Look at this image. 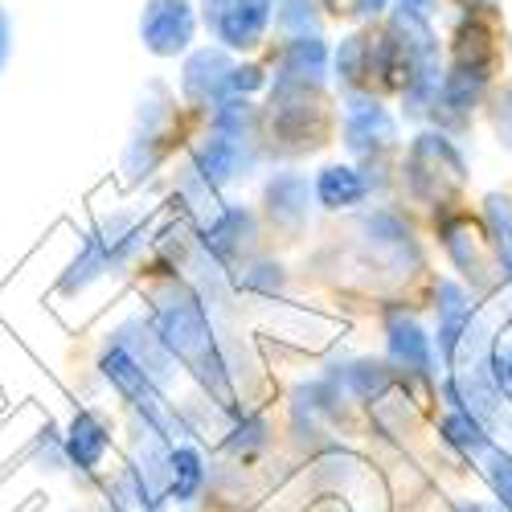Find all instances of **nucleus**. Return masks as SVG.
Returning a JSON list of instances; mask_svg holds the SVG:
<instances>
[{
	"mask_svg": "<svg viewBox=\"0 0 512 512\" xmlns=\"http://www.w3.org/2000/svg\"><path fill=\"white\" fill-rule=\"evenodd\" d=\"M152 328L160 336V345L168 349V357L181 361L197 381L201 390L218 398V406H234V381H230V365L213 340V324L209 312L185 283H168L156 295V312H152Z\"/></svg>",
	"mask_w": 512,
	"mask_h": 512,
	"instance_id": "obj_1",
	"label": "nucleus"
},
{
	"mask_svg": "<svg viewBox=\"0 0 512 512\" xmlns=\"http://www.w3.org/2000/svg\"><path fill=\"white\" fill-rule=\"evenodd\" d=\"M99 373H103V381L107 386L132 406L140 418H144V426L148 431H156L160 439H168L173 443L177 435H185V426H181V418H177V410L164 402V390H156L152 381H148V373L127 357L123 349H115V345H107L103 349V357H99Z\"/></svg>",
	"mask_w": 512,
	"mask_h": 512,
	"instance_id": "obj_2",
	"label": "nucleus"
},
{
	"mask_svg": "<svg viewBox=\"0 0 512 512\" xmlns=\"http://www.w3.org/2000/svg\"><path fill=\"white\" fill-rule=\"evenodd\" d=\"M340 136L353 156H373L381 148L398 144V119L390 107L369 91H345L340 95Z\"/></svg>",
	"mask_w": 512,
	"mask_h": 512,
	"instance_id": "obj_3",
	"label": "nucleus"
},
{
	"mask_svg": "<svg viewBox=\"0 0 512 512\" xmlns=\"http://www.w3.org/2000/svg\"><path fill=\"white\" fill-rule=\"evenodd\" d=\"M197 25L201 17L193 0H148L140 13V46L156 58H181L193 46Z\"/></svg>",
	"mask_w": 512,
	"mask_h": 512,
	"instance_id": "obj_4",
	"label": "nucleus"
},
{
	"mask_svg": "<svg viewBox=\"0 0 512 512\" xmlns=\"http://www.w3.org/2000/svg\"><path fill=\"white\" fill-rule=\"evenodd\" d=\"M275 21V5L271 0H222L218 9L205 17L209 33L218 37V46L230 54H250L267 41V29Z\"/></svg>",
	"mask_w": 512,
	"mask_h": 512,
	"instance_id": "obj_5",
	"label": "nucleus"
},
{
	"mask_svg": "<svg viewBox=\"0 0 512 512\" xmlns=\"http://www.w3.org/2000/svg\"><path fill=\"white\" fill-rule=\"evenodd\" d=\"M230 70H234V58L222 50V46H201L185 58V70H181V95L193 111H218L230 91H226V82H230Z\"/></svg>",
	"mask_w": 512,
	"mask_h": 512,
	"instance_id": "obj_6",
	"label": "nucleus"
},
{
	"mask_svg": "<svg viewBox=\"0 0 512 512\" xmlns=\"http://www.w3.org/2000/svg\"><path fill=\"white\" fill-rule=\"evenodd\" d=\"M111 345L115 349H123L127 357H132L144 373H148V381L156 390H168L173 386V373H177V361L168 357V349L160 345V336H156V328L148 324V320H140V316H132V320H123L115 332H111Z\"/></svg>",
	"mask_w": 512,
	"mask_h": 512,
	"instance_id": "obj_7",
	"label": "nucleus"
},
{
	"mask_svg": "<svg viewBox=\"0 0 512 512\" xmlns=\"http://www.w3.org/2000/svg\"><path fill=\"white\" fill-rule=\"evenodd\" d=\"M62 451H66V463L74 467V472L82 476H95L107 451H111V422L107 414L99 410H78L66 426V435H62Z\"/></svg>",
	"mask_w": 512,
	"mask_h": 512,
	"instance_id": "obj_8",
	"label": "nucleus"
},
{
	"mask_svg": "<svg viewBox=\"0 0 512 512\" xmlns=\"http://www.w3.org/2000/svg\"><path fill=\"white\" fill-rule=\"evenodd\" d=\"M275 82L279 87H308L320 91L328 82V46L320 33L308 37H291L279 50V66H275Z\"/></svg>",
	"mask_w": 512,
	"mask_h": 512,
	"instance_id": "obj_9",
	"label": "nucleus"
},
{
	"mask_svg": "<svg viewBox=\"0 0 512 512\" xmlns=\"http://www.w3.org/2000/svg\"><path fill=\"white\" fill-rule=\"evenodd\" d=\"M386 353H390V365L402 369V373L435 377V345H431V336H426L418 328V320L406 316V312H390L386 316Z\"/></svg>",
	"mask_w": 512,
	"mask_h": 512,
	"instance_id": "obj_10",
	"label": "nucleus"
},
{
	"mask_svg": "<svg viewBox=\"0 0 512 512\" xmlns=\"http://www.w3.org/2000/svg\"><path fill=\"white\" fill-rule=\"evenodd\" d=\"M435 316H439V336H435L439 340V357L451 365L467 324H472V316H476L472 291H467L463 283H455V279H439L435 283Z\"/></svg>",
	"mask_w": 512,
	"mask_h": 512,
	"instance_id": "obj_11",
	"label": "nucleus"
},
{
	"mask_svg": "<svg viewBox=\"0 0 512 512\" xmlns=\"http://www.w3.org/2000/svg\"><path fill=\"white\" fill-rule=\"evenodd\" d=\"M336 394H345L353 402H381L394 386V373L386 361H373V357H357V361H345L340 373H328L324 377Z\"/></svg>",
	"mask_w": 512,
	"mask_h": 512,
	"instance_id": "obj_12",
	"label": "nucleus"
},
{
	"mask_svg": "<svg viewBox=\"0 0 512 512\" xmlns=\"http://www.w3.org/2000/svg\"><path fill=\"white\" fill-rule=\"evenodd\" d=\"M312 193L324 209L340 213V209H357L365 197H369V177L361 173L357 164H324L316 181H312Z\"/></svg>",
	"mask_w": 512,
	"mask_h": 512,
	"instance_id": "obj_13",
	"label": "nucleus"
},
{
	"mask_svg": "<svg viewBox=\"0 0 512 512\" xmlns=\"http://www.w3.org/2000/svg\"><path fill=\"white\" fill-rule=\"evenodd\" d=\"M267 218L275 226H287V230H300L308 222V177L300 173H275L267 181Z\"/></svg>",
	"mask_w": 512,
	"mask_h": 512,
	"instance_id": "obj_14",
	"label": "nucleus"
},
{
	"mask_svg": "<svg viewBox=\"0 0 512 512\" xmlns=\"http://www.w3.org/2000/svg\"><path fill=\"white\" fill-rule=\"evenodd\" d=\"M439 242H443V250H447V259H451L467 279L484 283L488 263H484V254H480V242H476V230H472V218H467V213H451V218L439 222Z\"/></svg>",
	"mask_w": 512,
	"mask_h": 512,
	"instance_id": "obj_15",
	"label": "nucleus"
},
{
	"mask_svg": "<svg viewBox=\"0 0 512 512\" xmlns=\"http://www.w3.org/2000/svg\"><path fill=\"white\" fill-rule=\"evenodd\" d=\"M201 488H205V455H201V447L173 443V451H168V500L173 504H193Z\"/></svg>",
	"mask_w": 512,
	"mask_h": 512,
	"instance_id": "obj_16",
	"label": "nucleus"
},
{
	"mask_svg": "<svg viewBox=\"0 0 512 512\" xmlns=\"http://www.w3.org/2000/svg\"><path fill=\"white\" fill-rule=\"evenodd\" d=\"M484 226H488V246L496 254L500 279L512 283V197L508 193L484 197Z\"/></svg>",
	"mask_w": 512,
	"mask_h": 512,
	"instance_id": "obj_17",
	"label": "nucleus"
},
{
	"mask_svg": "<svg viewBox=\"0 0 512 512\" xmlns=\"http://www.w3.org/2000/svg\"><path fill=\"white\" fill-rule=\"evenodd\" d=\"M439 435L443 443H451L463 459H484L492 451V435H488V426L476 422L472 414H463V410H447L443 422H439Z\"/></svg>",
	"mask_w": 512,
	"mask_h": 512,
	"instance_id": "obj_18",
	"label": "nucleus"
},
{
	"mask_svg": "<svg viewBox=\"0 0 512 512\" xmlns=\"http://www.w3.org/2000/svg\"><path fill=\"white\" fill-rule=\"evenodd\" d=\"M332 70L345 91H361V82L369 78V41L361 33H349L340 41V50L332 54Z\"/></svg>",
	"mask_w": 512,
	"mask_h": 512,
	"instance_id": "obj_19",
	"label": "nucleus"
},
{
	"mask_svg": "<svg viewBox=\"0 0 512 512\" xmlns=\"http://www.w3.org/2000/svg\"><path fill=\"white\" fill-rule=\"evenodd\" d=\"M267 443H271V426H267V418L263 414H242L238 418V426L230 431V439H226V451L234 455V459H254L259 451H267Z\"/></svg>",
	"mask_w": 512,
	"mask_h": 512,
	"instance_id": "obj_20",
	"label": "nucleus"
},
{
	"mask_svg": "<svg viewBox=\"0 0 512 512\" xmlns=\"http://www.w3.org/2000/svg\"><path fill=\"white\" fill-rule=\"evenodd\" d=\"M275 5V25L291 37H308L320 33V17H316V0H271Z\"/></svg>",
	"mask_w": 512,
	"mask_h": 512,
	"instance_id": "obj_21",
	"label": "nucleus"
},
{
	"mask_svg": "<svg viewBox=\"0 0 512 512\" xmlns=\"http://www.w3.org/2000/svg\"><path fill=\"white\" fill-rule=\"evenodd\" d=\"M480 463H484V476H488V484H492V492H496V504H500L504 512H512V451L492 447Z\"/></svg>",
	"mask_w": 512,
	"mask_h": 512,
	"instance_id": "obj_22",
	"label": "nucleus"
},
{
	"mask_svg": "<svg viewBox=\"0 0 512 512\" xmlns=\"http://www.w3.org/2000/svg\"><path fill=\"white\" fill-rule=\"evenodd\" d=\"M263 87H267L263 66H254V62H234L230 82H226V91H230L234 99H250L254 91H263Z\"/></svg>",
	"mask_w": 512,
	"mask_h": 512,
	"instance_id": "obj_23",
	"label": "nucleus"
},
{
	"mask_svg": "<svg viewBox=\"0 0 512 512\" xmlns=\"http://www.w3.org/2000/svg\"><path fill=\"white\" fill-rule=\"evenodd\" d=\"M238 283H242L246 291L275 295V291H283V267H271V263H250V267L238 275Z\"/></svg>",
	"mask_w": 512,
	"mask_h": 512,
	"instance_id": "obj_24",
	"label": "nucleus"
},
{
	"mask_svg": "<svg viewBox=\"0 0 512 512\" xmlns=\"http://www.w3.org/2000/svg\"><path fill=\"white\" fill-rule=\"evenodd\" d=\"M492 123H496L500 148L512 152V82H504V87L496 91V99H492Z\"/></svg>",
	"mask_w": 512,
	"mask_h": 512,
	"instance_id": "obj_25",
	"label": "nucleus"
},
{
	"mask_svg": "<svg viewBox=\"0 0 512 512\" xmlns=\"http://www.w3.org/2000/svg\"><path fill=\"white\" fill-rule=\"evenodd\" d=\"M9 62H13V17L0 5V74L9 70Z\"/></svg>",
	"mask_w": 512,
	"mask_h": 512,
	"instance_id": "obj_26",
	"label": "nucleus"
},
{
	"mask_svg": "<svg viewBox=\"0 0 512 512\" xmlns=\"http://www.w3.org/2000/svg\"><path fill=\"white\" fill-rule=\"evenodd\" d=\"M386 5H390V0H353V17H357V21L381 17V13H386Z\"/></svg>",
	"mask_w": 512,
	"mask_h": 512,
	"instance_id": "obj_27",
	"label": "nucleus"
},
{
	"mask_svg": "<svg viewBox=\"0 0 512 512\" xmlns=\"http://www.w3.org/2000/svg\"><path fill=\"white\" fill-rule=\"evenodd\" d=\"M218 5H222V0H201V17H209V13L218 9Z\"/></svg>",
	"mask_w": 512,
	"mask_h": 512,
	"instance_id": "obj_28",
	"label": "nucleus"
},
{
	"mask_svg": "<svg viewBox=\"0 0 512 512\" xmlns=\"http://www.w3.org/2000/svg\"><path fill=\"white\" fill-rule=\"evenodd\" d=\"M320 5H324L328 13H336V5H340V0H320Z\"/></svg>",
	"mask_w": 512,
	"mask_h": 512,
	"instance_id": "obj_29",
	"label": "nucleus"
}]
</instances>
